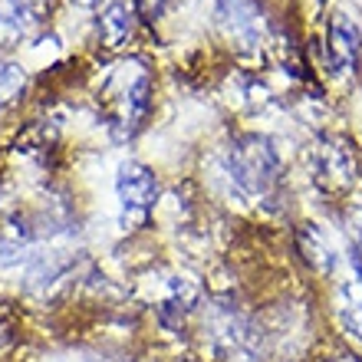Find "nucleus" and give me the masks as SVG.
<instances>
[{
	"label": "nucleus",
	"mask_w": 362,
	"mask_h": 362,
	"mask_svg": "<svg viewBox=\"0 0 362 362\" xmlns=\"http://www.w3.org/2000/svg\"><path fill=\"white\" fill-rule=\"evenodd\" d=\"M224 172L234 181V188L247 198H264L284 172V162H280V152L274 148L267 135L247 132L234 139L230 148L224 152Z\"/></svg>",
	"instance_id": "obj_1"
},
{
	"label": "nucleus",
	"mask_w": 362,
	"mask_h": 362,
	"mask_svg": "<svg viewBox=\"0 0 362 362\" xmlns=\"http://www.w3.org/2000/svg\"><path fill=\"white\" fill-rule=\"evenodd\" d=\"M162 194L158 175L142 162H122L115 172V198H119V224L122 230L142 228Z\"/></svg>",
	"instance_id": "obj_2"
},
{
	"label": "nucleus",
	"mask_w": 362,
	"mask_h": 362,
	"mask_svg": "<svg viewBox=\"0 0 362 362\" xmlns=\"http://www.w3.org/2000/svg\"><path fill=\"white\" fill-rule=\"evenodd\" d=\"M148 109H152V83H148V76H142L125 89L119 115H115V135H119V139H132L145 125Z\"/></svg>",
	"instance_id": "obj_3"
},
{
	"label": "nucleus",
	"mask_w": 362,
	"mask_h": 362,
	"mask_svg": "<svg viewBox=\"0 0 362 362\" xmlns=\"http://www.w3.org/2000/svg\"><path fill=\"white\" fill-rule=\"evenodd\" d=\"M214 20L228 30L230 37H254L260 23L257 0H218L214 4Z\"/></svg>",
	"instance_id": "obj_4"
},
{
	"label": "nucleus",
	"mask_w": 362,
	"mask_h": 362,
	"mask_svg": "<svg viewBox=\"0 0 362 362\" xmlns=\"http://www.w3.org/2000/svg\"><path fill=\"white\" fill-rule=\"evenodd\" d=\"M359 43H362V30L346 13H336L333 27H329V47L339 57V66H346V63H353L359 57Z\"/></svg>",
	"instance_id": "obj_5"
},
{
	"label": "nucleus",
	"mask_w": 362,
	"mask_h": 362,
	"mask_svg": "<svg viewBox=\"0 0 362 362\" xmlns=\"http://www.w3.org/2000/svg\"><path fill=\"white\" fill-rule=\"evenodd\" d=\"M99 30H103V40L109 47H119L132 33V10H129V4H122V0L109 4L103 10V17H99Z\"/></svg>",
	"instance_id": "obj_6"
},
{
	"label": "nucleus",
	"mask_w": 362,
	"mask_h": 362,
	"mask_svg": "<svg viewBox=\"0 0 362 362\" xmlns=\"http://www.w3.org/2000/svg\"><path fill=\"white\" fill-rule=\"evenodd\" d=\"M27 89V73L20 63H0V112L10 109Z\"/></svg>",
	"instance_id": "obj_7"
},
{
	"label": "nucleus",
	"mask_w": 362,
	"mask_h": 362,
	"mask_svg": "<svg viewBox=\"0 0 362 362\" xmlns=\"http://www.w3.org/2000/svg\"><path fill=\"white\" fill-rule=\"evenodd\" d=\"M10 10H13V17L20 20V27L30 30L33 23H40L43 20V13H47L49 0H7Z\"/></svg>",
	"instance_id": "obj_8"
},
{
	"label": "nucleus",
	"mask_w": 362,
	"mask_h": 362,
	"mask_svg": "<svg viewBox=\"0 0 362 362\" xmlns=\"http://www.w3.org/2000/svg\"><path fill=\"white\" fill-rule=\"evenodd\" d=\"M142 7H145V13H162V7H165V0H142Z\"/></svg>",
	"instance_id": "obj_9"
},
{
	"label": "nucleus",
	"mask_w": 362,
	"mask_h": 362,
	"mask_svg": "<svg viewBox=\"0 0 362 362\" xmlns=\"http://www.w3.org/2000/svg\"><path fill=\"white\" fill-rule=\"evenodd\" d=\"M79 7H95V4H99V0H76Z\"/></svg>",
	"instance_id": "obj_10"
}]
</instances>
